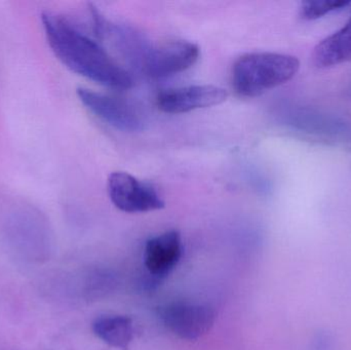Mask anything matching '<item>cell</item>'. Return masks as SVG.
<instances>
[{
    "instance_id": "6da1fadb",
    "label": "cell",
    "mask_w": 351,
    "mask_h": 350,
    "mask_svg": "<svg viewBox=\"0 0 351 350\" xmlns=\"http://www.w3.org/2000/svg\"><path fill=\"white\" fill-rule=\"evenodd\" d=\"M41 21L51 51L71 71L107 88L128 90L133 86L129 71L69 20L45 12Z\"/></svg>"
},
{
    "instance_id": "7a4b0ae2",
    "label": "cell",
    "mask_w": 351,
    "mask_h": 350,
    "mask_svg": "<svg viewBox=\"0 0 351 350\" xmlns=\"http://www.w3.org/2000/svg\"><path fill=\"white\" fill-rule=\"evenodd\" d=\"M300 62L294 55L278 53H249L232 67V86L243 98H255L296 76Z\"/></svg>"
},
{
    "instance_id": "3957f363",
    "label": "cell",
    "mask_w": 351,
    "mask_h": 350,
    "mask_svg": "<svg viewBox=\"0 0 351 350\" xmlns=\"http://www.w3.org/2000/svg\"><path fill=\"white\" fill-rule=\"evenodd\" d=\"M108 193L113 205L125 213H148L165 208L156 189L125 172H114L108 178Z\"/></svg>"
},
{
    "instance_id": "277c9868",
    "label": "cell",
    "mask_w": 351,
    "mask_h": 350,
    "mask_svg": "<svg viewBox=\"0 0 351 350\" xmlns=\"http://www.w3.org/2000/svg\"><path fill=\"white\" fill-rule=\"evenodd\" d=\"M160 318L176 336L195 341L210 332L216 321V312L202 304L173 302L160 308Z\"/></svg>"
},
{
    "instance_id": "5b68a950",
    "label": "cell",
    "mask_w": 351,
    "mask_h": 350,
    "mask_svg": "<svg viewBox=\"0 0 351 350\" xmlns=\"http://www.w3.org/2000/svg\"><path fill=\"white\" fill-rule=\"evenodd\" d=\"M198 57L199 49L189 41H169L152 45L140 71L154 79L170 77L189 69Z\"/></svg>"
},
{
    "instance_id": "8992f818",
    "label": "cell",
    "mask_w": 351,
    "mask_h": 350,
    "mask_svg": "<svg viewBox=\"0 0 351 350\" xmlns=\"http://www.w3.org/2000/svg\"><path fill=\"white\" fill-rule=\"evenodd\" d=\"M280 116L285 125L302 133L336 141H351V125L341 117L301 105L285 106Z\"/></svg>"
},
{
    "instance_id": "52a82bcc",
    "label": "cell",
    "mask_w": 351,
    "mask_h": 350,
    "mask_svg": "<svg viewBox=\"0 0 351 350\" xmlns=\"http://www.w3.org/2000/svg\"><path fill=\"white\" fill-rule=\"evenodd\" d=\"M77 96L90 112L111 127L128 133H136L143 129L142 117L125 101L84 88H77Z\"/></svg>"
},
{
    "instance_id": "ba28073f",
    "label": "cell",
    "mask_w": 351,
    "mask_h": 350,
    "mask_svg": "<svg viewBox=\"0 0 351 350\" xmlns=\"http://www.w3.org/2000/svg\"><path fill=\"white\" fill-rule=\"evenodd\" d=\"M227 97L228 92L220 86H189L160 92L156 104L162 112L180 114L221 104Z\"/></svg>"
},
{
    "instance_id": "9c48e42d",
    "label": "cell",
    "mask_w": 351,
    "mask_h": 350,
    "mask_svg": "<svg viewBox=\"0 0 351 350\" xmlns=\"http://www.w3.org/2000/svg\"><path fill=\"white\" fill-rule=\"evenodd\" d=\"M182 252L181 234L177 230H170L146 242L144 265L150 275L164 279L177 266Z\"/></svg>"
},
{
    "instance_id": "30bf717a",
    "label": "cell",
    "mask_w": 351,
    "mask_h": 350,
    "mask_svg": "<svg viewBox=\"0 0 351 350\" xmlns=\"http://www.w3.org/2000/svg\"><path fill=\"white\" fill-rule=\"evenodd\" d=\"M313 60V64L322 69L351 61V16L339 30L317 43Z\"/></svg>"
},
{
    "instance_id": "8fae6325",
    "label": "cell",
    "mask_w": 351,
    "mask_h": 350,
    "mask_svg": "<svg viewBox=\"0 0 351 350\" xmlns=\"http://www.w3.org/2000/svg\"><path fill=\"white\" fill-rule=\"evenodd\" d=\"M93 332L109 347L129 350L135 339V328L131 318L125 316H104L93 323Z\"/></svg>"
},
{
    "instance_id": "7c38bea8",
    "label": "cell",
    "mask_w": 351,
    "mask_h": 350,
    "mask_svg": "<svg viewBox=\"0 0 351 350\" xmlns=\"http://www.w3.org/2000/svg\"><path fill=\"white\" fill-rule=\"evenodd\" d=\"M351 5L346 0H307L301 3L299 16L302 20L313 21L331 12H342Z\"/></svg>"
},
{
    "instance_id": "4fadbf2b",
    "label": "cell",
    "mask_w": 351,
    "mask_h": 350,
    "mask_svg": "<svg viewBox=\"0 0 351 350\" xmlns=\"http://www.w3.org/2000/svg\"><path fill=\"white\" fill-rule=\"evenodd\" d=\"M311 350H334V337L327 330H319L313 335Z\"/></svg>"
}]
</instances>
